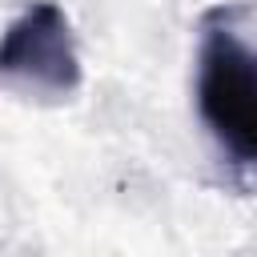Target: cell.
I'll return each instance as SVG.
<instances>
[{"mask_svg": "<svg viewBox=\"0 0 257 257\" xmlns=\"http://www.w3.org/2000/svg\"><path fill=\"white\" fill-rule=\"evenodd\" d=\"M80 52L72 20L52 0H32L0 36V84L36 96H72L80 88Z\"/></svg>", "mask_w": 257, "mask_h": 257, "instance_id": "cell-2", "label": "cell"}, {"mask_svg": "<svg viewBox=\"0 0 257 257\" xmlns=\"http://www.w3.org/2000/svg\"><path fill=\"white\" fill-rule=\"evenodd\" d=\"M245 4H217L201 16L197 112L221 157L249 181L257 161V56L245 40Z\"/></svg>", "mask_w": 257, "mask_h": 257, "instance_id": "cell-1", "label": "cell"}]
</instances>
